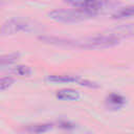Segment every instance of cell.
Here are the masks:
<instances>
[{"label":"cell","mask_w":134,"mask_h":134,"mask_svg":"<svg viewBox=\"0 0 134 134\" xmlns=\"http://www.w3.org/2000/svg\"><path fill=\"white\" fill-rule=\"evenodd\" d=\"M19 58H20V53H18V52H13V53L1 55V58H0V65H1V67L9 66V65L16 63L19 60Z\"/></svg>","instance_id":"30bf717a"},{"label":"cell","mask_w":134,"mask_h":134,"mask_svg":"<svg viewBox=\"0 0 134 134\" xmlns=\"http://www.w3.org/2000/svg\"><path fill=\"white\" fill-rule=\"evenodd\" d=\"M50 19L57 22L63 23H71V22H79L83 20L90 19L94 17L90 13L80 9V8H55L48 13Z\"/></svg>","instance_id":"7a4b0ae2"},{"label":"cell","mask_w":134,"mask_h":134,"mask_svg":"<svg viewBox=\"0 0 134 134\" xmlns=\"http://www.w3.org/2000/svg\"><path fill=\"white\" fill-rule=\"evenodd\" d=\"M39 39L48 44L84 48V49L108 48V47L115 46L119 43V38L116 37L115 35H99V36L87 37L82 39H66V38L44 36V37H40Z\"/></svg>","instance_id":"6da1fadb"},{"label":"cell","mask_w":134,"mask_h":134,"mask_svg":"<svg viewBox=\"0 0 134 134\" xmlns=\"http://www.w3.org/2000/svg\"><path fill=\"white\" fill-rule=\"evenodd\" d=\"M130 17H134V5L121 7L112 14L113 19H125V18H130Z\"/></svg>","instance_id":"9c48e42d"},{"label":"cell","mask_w":134,"mask_h":134,"mask_svg":"<svg viewBox=\"0 0 134 134\" xmlns=\"http://www.w3.org/2000/svg\"><path fill=\"white\" fill-rule=\"evenodd\" d=\"M55 96L61 100H77L81 95H80V92L74 89L64 88V89L58 90L55 92Z\"/></svg>","instance_id":"8992f818"},{"label":"cell","mask_w":134,"mask_h":134,"mask_svg":"<svg viewBox=\"0 0 134 134\" xmlns=\"http://www.w3.org/2000/svg\"><path fill=\"white\" fill-rule=\"evenodd\" d=\"M106 103L109 107L111 108H120L121 106H124L126 104V99L124 96H121L120 94H117V93H111L107 96L106 98Z\"/></svg>","instance_id":"52a82bcc"},{"label":"cell","mask_w":134,"mask_h":134,"mask_svg":"<svg viewBox=\"0 0 134 134\" xmlns=\"http://www.w3.org/2000/svg\"><path fill=\"white\" fill-rule=\"evenodd\" d=\"M14 82L15 81H14V79L12 76H3V77H1V80H0V89L2 91L8 89L14 84Z\"/></svg>","instance_id":"7c38bea8"},{"label":"cell","mask_w":134,"mask_h":134,"mask_svg":"<svg viewBox=\"0 0 134 134\" xmlns=\"http://www.w3.org/2000/svg\"><path fill=\"white\" fill-rule=\"evenodd\" d=\"M52 129L51 124H35L29 125L25 128V131L30 134H42Z\"/></svg>","instance_id":"ba28073f"},{"label":"cell","mask_w":134,"mask_h":134,"mask_svg":"<svg viewBox=\"0 0 134 134\" xmlns=\"http://www.w3.org/2000/svg\"><path fill=\"white\" fill-rule=\"evenodd\" d=\"M47 81L51 82V83H63V84H76L83 87H87V88H92V89H96L99 88L100 86L92 81L83 79L81 76L77 75H70V74H52V75H48L47 76Z\"/></svg>","instance_id":"277c9868"},{"label":"cell","mask_w":134,"mask_h":134,"mask_svg":"<svg viewBox=\"0 0 134 134\" xmlns=\"http://www.w3.org/2000/svg\"><path fill=\"white\" fill-rule=\"evenodd\" d=\"M35 25L29 22L28 20L22 19V18H13L7 21H5L1 27V34L2 36H8V35H16L18 32H28L32 30Z\"/></svg>","instance_id":"3957f363"},{"label":"cell","mask_w":134,"mask_h":134,"mask_svg":"<svg viewBox=\"0 0 134 134\" xmlns=\"http://www.w3.org/2000/svg\"><path fill=\"white\" fill-rule=\"evenodd\" d=\"M72 5L74 8H80L96 16L108 4V0H63Z\"/></svg>","instance_id":"5b68a950"},{"label":"cell","mask_w":134,"mask_h":134,"mask_svg":"<svg viewBox=\"0 0 134 134\" xmlns=\"http://www.w3.org/2000/svg\"><path fill=\"white\" fill-rule=\"evenodd\" d=\"M12 72L15 75H19V76H29L32 72L31 68L29 66L26 65H17L12 69Z\"/></svg>","instance_id":"8fae6325"}]
</instances>
